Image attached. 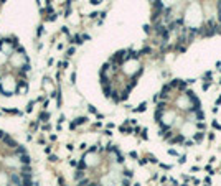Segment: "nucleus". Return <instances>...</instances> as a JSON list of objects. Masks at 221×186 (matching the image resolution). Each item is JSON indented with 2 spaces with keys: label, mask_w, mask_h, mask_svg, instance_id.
<instances>
[{
  "label": "nucleus",
  "mask_w": 221,
  "mask_h": 186,
  "mask_svg": "<svg viewBox=\"0 0 221 186\" xmlns=\"http://www.w3.org/2000/svg\"><path fill=\"white\" fill-rule=\"evenodd\" d=\"M97 15H101V13H97V12H92V13H91V15H89V17H91V18H96Z\"/></svg>",
  "instance_id": "e433bc0d"
},
{
  "label": "nucleus",
  "mask_w": 221,
  "mask_h": 186,
  "mask_svg": "<svg viewBox=\"0 0 221 186\" xmlns=\"http://www.w3.org/2000/svg\"><path fill=\"white\" fill-rule=\"evenodd\" d=\"M185 160H187V157H185V155H183V157H180V158H178V161H180V163H185Z\"/></svg>",
  "instance_id": "a19ab883"
},
{
  "label": "nucleus",
  "mask_w": 221,
  "mask_h": 186,
  "mask_svg": "<svg viewBox=\"0 0 221 186\" xmlns=\"http://www.w3.org/2000/svg\"><path fill=\"white\" fill-rule=\"evenodd\" d=\"M178 84H180V79H172V81H170V86H172V89H173V87L178 89Z\"/></svg>",
  "instance_id": "dca6fc26"
},
{
  "label": "nucleus",
  "mask_w": 221,
  "mask_h": 186,
  "mask_svg": "<svg viewBox=\"0 0 221 186\" xmlns=\"http://www.w3.org/2000/svg\"><path fill=\"white\" fill-rule=\"evenodd\" d=\"M3 143H7L8 147H12V148H17V147H18V145L15 143V140H12L8 135H5V137H3Z\"/></svg>",
  "instance_id": "7ed1b4c3"
},
{
  "label": "nucleus",
  "mask_w": 221,
  "mask_h": 186,
  "mask_svg": "<svg viewBox=\"0 0 221 186\" xmlns=\"http://www.w3.org/2000/svg\"><path fill=\"white\" fill-rule=\"evenodd\" d=\"M48 119H49V114L43 110L41 114H40V122H48Z\"/></svg>",
  "instance_id": "6e6552de"
},
{
  "label": "nucleus",
  "mask_w": 221,
  "mask_h": 186,
  "mask_svg": "<svg viewBox=\"0 0 221 186\" xmlns=\"http://www.w3.org/2000/svg\"><path fill=\"white\" fill-rule=\"evenodd\" d=\"M20 161L23 163V165H28V163L31 161V158H30V157H28V155L25 153V155H22V157H20Z\"/></svg>",
  "instance_id": "0eeeda50"
},
{
  "label": "nucleus",
  "mask_w": 221,
  "mask_h": 186,
  "mask_svg": "<svg viewBox=\"0 0 221 186\" xmlns=\"http://www.w3.org/2000/svg\"><path fill=\"white\" fill-rule=\"evenodd\" d=\"M69 40H71V43H76V44L83 43V36H81V35H76V36H73V38L69 36Z\"/></svg>",
  "instance_id": "39448f33"
},
{
  "label": "nucleus",
  "mask_w": 221,
  "mask_h": 186,
  "mask_svg": "<svg viewBox=\"0 0 221 186\" xmlns=\"http://www.w3.org/2000/svg\"><path fill=\"white\" fill-rule=\"evenodd\" d=\"M211 78H213V74H211V71L205 72V79H210V81H211Z\"/></svg>",
  "instance_id": "cd10ccee"
},
{
  "label": "nucleus",
  "mask_w": 221,
  "mask_h": 186,
  "mask_svg": "<svg viewBox=\"0 0 221 186\" xmlns=\"http://www.w3.org/2000/svg\"><path fill=\"white\" fill-rule=\"evenodd\" d=\"M219 104H221V96H219L218 99H216V106H219Z\"/></svg>",
  "instance_id": "09e8293b"
},
{
  "label": "nucleus",
  "mask_w": 221,
  "mask_h": 186,
  "mask_svg": "<svg viewBox=\"0 0 221 186\" xmlns=\"http://www.w3.org/2000/svg\"><path fill=\"white\" fill-rule=\"evenodd\" d=\"M129 155H130V157H132V158H137V153H135V152H130V153H129Z\"/></svg>",
  "instance_id": "49530a36"
},
{
  "label": "nucleus",
  "mask_w": 221,
  "mask_h": 186,
  "mask_svg": "<svg viewBox=\"0 0 221 186\" xmlns=\"http://www.w3.org/2000/svg\"><path fill=\"white\" fill-rule=\"evenodd\" d=\"M168 153H170V155H173V157H177V155H178V153H177V152H175V150H173V148H172V150H168Z\"/></svg>",
  "instance_id": "4c0bfd02"
},
{
  "label": "nucleus",
  "mask_w": 221,
  "mask_h": 186,
  "mask_svg": "<svg viewBox=\"0 0 221 186\" xmlns=\"http://www.w3.org/2000/svg\"><path fill=\"white\" fill-rule=\"evenodd\" d=\"M144 31H145V33H150V26L145 25V26H144Z\"/></svg>",
  "instance_id": "f704fd0d"
},
{
  "label": "nucleus",
  "mask_w": 221,
  "mask_h": 186,
  "mask_svg": "<svg viewBox=\"0 0 221 186\" xmlns=\"http://www.w3.org/2000/svg\"><path fill=\"white\" fill-rule=\"evenodd\" d=\"M139 53H140V54H147V53H152V49L150 48H144L142 51H139Z\"/></svg>",
  "instance_id": "a878e982"
},
{
  "label": "nucleus",
  "mask_w": 221,
  "mask_h": 186,
  "mask_svg": "<svg viewBox=\"0 0 221 186\" xmlns=\"http://www.w3.org/2000/svg\"><path fill=\"white\" fill-rule=\"evenodd\" d=\"M83 176H84V173H83L81 170H78V171H76V175H74V178H76V180H81Z\"/></svg>",
  "instance_id": "aec40b11"
},
{
  "label": "nucleus",
  "mask_w": 221,
  "mask_h": 186,
  "mask_svg": "<svg viewBox=\"0 0 221 186\" xmlns=\"http://www.w3.org/2000/svg\"><path fill=\"white\" fill-rule=\"evenodd\" d=\"M111 99H112L114 102H119V101H120V97L117 96V91H112V94H111Z\"/></svg>",
  "instance_id": "4468645a"
},
{
  "label": "nucleus",
  "mask_w": 221,
  "mask_h": 186,
  "mask_svg": "<svg viewBox=\"0 0 221 186\" xmlns=\"http://www.w3.org/2000/svg\"><path fill=\"white\" fill-rule=\"evenodd\" d=\"M37 33H38V36H41V33H43V26H38V30H37Z\"/></svg>",
  "instance_id": "473e14b6"
},
{
  "label": "nucleus",
  "mask_w": 221,
  "mask_h": 186,
  "mask_svg": "<svg viewBox=\"0 0 221 186\" xmlns=\"http://www.w3.org/2000/svg\"><path fill=\"white\" fill-rule=\"evenodd\" d=\"M203 138H205V132H196V133H193V140H195L196 143H200Z\"/></svg>",
  "instance_id": "20e7f679"
},
{
  "label": "nucleus",
  "mask_w": 221,
  "mask_h": 186,
  "mask_svg": "<svg viewBox=\"0 0 221 186\" xmlns=\"http://www.w3.org/2000/svg\"><path fill=\"white\" fill-rule=\"evenodd\" d=\"M23 171L25 173H30V166H23Z\"/></svg>",
  "instance_id": "de8ad7c7"
},
{
  "label": "nucleus",
  "mask_w": 221,
  "mask_h": 186,
  "mask_svg": "<svg viewBox=\"0 0 221 186\" xmlns=\"http://www.w3.org/2000/svg\"><path fill=\"white\" fill-rule=\"evenodd\" d=\"M88 186H99V184H96V183H91V184H88Z\"/></svg>",
  "instance_id": "3c124183"
},
{
  "label": "nucleus",
  "mask_w": 221,
  "mask_h": 186,
  "mask_svg": "<svg viewBox=\"0 0 221 186\" xmlns=\"http://www.w3.org/2000/svg\"><path fill=\"white\" fill-rule=\"evenodd\" d=\"M3 112H7V114H22L20 110H17V109H3Z\"/></svg>",
  "instance_id": "2eb2a0df"
},
{
  "label": "nucleus",
  "mask_w": 221,
  "mask_h": 186,
  "mask_svg": "<svg viewBox=\"0 0 221 186\" xmlns=\"http://www.w3.org/2000/svg\"><path fill=\"white\" fill-rule=\"evenodd\" d=\"M124 175L127 176V178H130V176H132V171H130V170H125V171H124Z\"/></svg>",
  "instance_id": "2f4dec72"
},
{
  "label": "nucleus",
  "mask_w": 221,
  "mask_h": 186,
  "mask_svg": "<svg viewBox=\"0 0 221 186\" xmlns=\"http://www.w3.org/2000/svg\"><path fill=\"white\" fill-rule=\"evenodd\" d=\"M187 86H188L187 81H180V84H178V91H185V92H187Z\"/></svg>",
  "instance_id": "1a4fd4ad"
},
{
  "label": "nucleus",
  "mask_w": 221,
  "mask_h": 186,
  "mask_svg": "<svg viewBox=\"0 0 221 186\" xmlns=\"http://www.w3.org/2000/svg\"><path fill=\"white\" fill-rule=\"evenodd\" d=\"M191 145H195V140H187L185 142V147H191Z\"/></svg>",
  "instance_id": "bb28decb"
},
{
  "label": "nucleus",
  "mask_w": 221,
  "mask_h": 186,
  "mask_svg": "<svg viewBox=\"0 0 221 186\" xmlns=\"http://www.w3.org/2000/svg\"><path fill=\"white\" fill-rule=\"evenodd\" d=\"M3 137H5V133H3V132H2V130H0V138H2V140H3Z\"/></svg>",
  "instance_id": "8fccbe9b"
},
{
  "label": "nucleus",
  "mask_w": 221,
  "mask_h": 186,
  "mask_svg": "<svg viewBox=\"0 0 221 186\" xmlns=\"http://www.w3.org/2000/svg\"><path fill=\"white\" fill-rule=\"evenodd\" d=\"M23 186H33V183H31V175L30 173H23V183H22Z\"/></svg>",
  "instance_id": "f03ea898"
},
{
  "label": "nucleus",
  "mask_w": 221,
  "mask_h": 186,
  "mask_svg": "<svg viewBox=\"0 0 221 186\" xmlns=\"http://www.w3.org/2000/svg\"><path fill=\"white\" fill-rule=\"evenodd\" d=\"M210 89V81L208 83H203V91H208Z\"/></svg>",
  "instance_id": "7c9ffc66"
},
{
  "label": "nucleus",
  "mask_w": 221,
  "mask_h": 186,
  "mask_svg": "<svg viewBox=\"0 0 221 186\" xmlns=\"http://www.w3.org/2000/svg\"><path fill=\"white\" fill-rule=\"evenodd\" d=\"M165 106H167L165 102H159V104H157V109H159V110H165V109H167Z\"/></svg>",
  "instance_id": "412c9836"
},
{
  "label": "nucleus",
  "mask_w": 221,
  "mask_h": 186,
  "mask_svg": "<svg viewBox=\"0 0 221 186\" xmlns=\"http://www.w3.org/2000/svg\"><path fill=\"white\" fill-rule=\"evenodd\" d=\"M49 161H58V157H55V155H51V157H49Z\"/></svg>",
  "instance_id": "58836bf2"
},
{
  "label": "nucleus",
  "mask_w": 221,
  "mask_h": 186,
  "mask_svg": "<svg viewBox=\"0 0 221 186\" xmlns=\"http://www.w3.org/2000/svg\"><path fill=\"white\" fill-rule=\"evenodd\" d=\"M66 54H68V56H73V54H74V48H73V46H71V48H68Z\"/></svg>",
  "instance_id": "b1692460"
},
{
  "label": "nucleus",
  "mask_w": 221,
  "mask_h": 186,
  "mask_svg": "<svg viewBox=\"0 0 221 186\" xmlns=\"http://www.w3.org/2000/svg\"><path fill=\"white\" fill-rule=\"evenodd\" d=\"M86 166H88V165H86V161H84V160H79V161H78V170L83 171V170H86Z\"/></svg>",
  "instance_id": "ddd939ff"
},
{
  "label": "nucleus",
  "mask_w": 221,
  "mask_h": 186,
  "mask_svg": "<svg viewBox=\"0 0 221 186\" xmlns=\"http://www.w3.org/2000/svg\"><path fill=\"white\" fill-rule=\"evenodd\" d=\"M37 127H38V122H35V124H31V129H33V130H37Z\"/></svg>",
  "instance_id": "a18cd8bd"
},
{
  "label": "nucleus",
  "mask_w": 221,
  "mask_h": 186,
  "mask_svg": "<svg viewBox=\"0 0 221 186\" xmlns=\"http://www.w3.org/2000/svg\"><path fill=\"white\" fill-rule=\"evenodd\" d=\"M142 138H144V140H147V130H145V129L142 130Z\"/></svg>",
  "instance_id": "72a5a7b5"
},
{
  "label": "nucleus",
  "mask_w": 221,
  "mask_h": 186,
  "mask_svg": "<svg viewBox=\"0 0 221 186\" xmlns=\"http://www.w3.org/2000/svg\"><path fill=\"white\" fill-rule=\"evenodd\" d=\"M76 83V72H71V84Z\"/></svg>",
  "instance_id": "c756f323"
},
{
  "label": "nucleus",
  "mask_w": 221,
  "mask_h": 186,
  "mask_svg": "<svg viewBox=\"0 0 221 186\" xmlns=\"http://www.w3.org/2000/svg\"><path fill=\"white\" fill-rule=\"evenodd\" d=\"M195 115H196V119H198V120H200V122H201L203 119H205V114H203V112H201V110H198V112H195Z\"/></svg>",
  "instance_id": "f3484780"
},
{
  "label": "nucleus",
  "mask_w": 221,
  "mask_h": 186,
  "mask_svg": "<svg viewBox=\"0 0 221 186\" xmlns=\"http://www.w3.org/2000/svg\"><path fill=\"white\" fill-rule=\"evenodd\" d=\"M216 10H221V0L216 2Z\"/></svg>",
  "instance_id": "c9c22d12"
},
{
  "label": "nucleus",
  "mask_w": 221,
  "mask_h": 186,
  "mask_svg": "<svg viewBox=\"0 0 221 186\" xmlns=\"http://www.w3.org/2000/svg\"><path fill=\"white\" fill-rule=\"evenodd\" d=\"M69 165H71V166H78V161H76V160H71Z\"/></svg>",
  "instance_id": "ea45409f"
},
{
  "label": "nucleus",
  "mask_w": 221,
  "mask_h": 186,
  "mask_svg": "<svg viewBox=\"0 0 221 186\" xmlns=\"http://www.w3.org/2000/svg\"><path fill=\"white\" fill-rule=\"evenodd\" d=\"M12 181H15L17 184H22V180H20L18 175H12Z\"/></svg>",
  "instance_id": "a211bd4d"
},
{
  "label": "nucleus",
  "mask_w": 221,
  "mask_h": 186,
  "mask_svg": "<svg viewBox=\"0 0 221 186\" xmlns=\"http://www.w3.org/2000/svg\"><path fill=\"white\" fill-rule=\"evenodd\" d=\"M127 97H129V91H124L122 96H120V101H127Z\"/></svg>",
  "instance_id": "4be33fe9"
},
{
  "label": "nucleus",
  "mask_w": 221,
  "mask_h": 186,
  "mask_svg": "<svg viewBox=\"0 0 221 186\" xmlns=\"http://www.w3.org/2000/svg\"><path fill=\"white\" fill-rule=\"evenodd\" d=\"M49 2H51V0H48V3H49Z\"/></svg>",
  "instance_id": "603ef678"
},
{
  "label": "nucleus",
  "mask_w": 221,
  "mask_h": 186,
  "mask_svg": "<svg viewBox=\"0 0 221 186\" xmlns=\"http://www.w3.org/2000/svg\"><path fill=\"white\" fill-rule=\"evenodd\" d=\"M86 184H88V180H83V181L79 183V186H86Z\"/></svg>",
  "instance_id": "37998d69"
},
{
  "label": "nucleus",
  "mask_w": 221,
  "mask_h": 186,
  "mask_svg": "<svg viewBox=\"0 0 221 186\" xmlns=\"http://www.w3.org/2000/svg\"><path fill=\"white\" fill-rule=\"evenodd\" d=\"M196 127H198V129H200V132H203V130H205V129H206V125H205V122H198V124H196Z\"/></svg>",
  "instance_id": "6ab92c4d"
},
{
  "label": "nucleus",
  "mask_w": 221,
  "mask_h": 186,
  "mask_svg": "<svg viewBox=\"0 0 221 186\" xmlns=\"http://www.w3.org/2000/svg\"><path fill=\"white\" fill-rule=\"evenodd\" d=\"M76 127H78V125H76V122H71V124H69V129H76Z\"/></svg>",
  "instance_id": "79ce46f5"
},
{
  "label": "nucleus",
  "mask_w": 221,
  "mask_h": 186,
  "mask_svg": "<svg viewBox=\"0 0 221 186\" xmlns=\"http://www.w3.org/2000/svg\"><path fill=\"white\" fill-rule=\"evenodd\" d=\"M15 152H17V155H25V153H26L25 147H22V145H18V147L15 148Z\"/></svg>",
  "instance_id": "9b49d317"
},
{
  "label": "nucleus",
  "mask_w": 221,
  "mask_h": 186,
  "mask_svg": "<svg viewBox=\"0 0 221 186\" xmlns=\"http://www.w3.org/2000/svg\"><path fill=\"white\" fill-rule=\"evenodd\" d=\"M33 104H35L33 101H31V102H28V106H26V112H31V109H33Z\"/></svg>",
  "instance_id": "393cba45"
},
{
  "label": "nucleus",
  "mask_w": 221,
  "mask_h": 186,
  "mask_svg": "<svg viewBox=\"0 0 221 186\" xmlns=\"http://www.w3.org/2000/svg\"><path fill=\"white\" fill-rule=\"evenodd\" d=\"M211 125H213V129H216V130H221V125H219L216 120H213V124H211Z\"/></svg>",
  "instance_id": "5701e85b"
},
{
  "label": "nucleus",
  "mask_w": 221,
  "mask_h": 186,
  "mask_svg": "<svg viewBox=\"0 0 221 186\" xmlns=\"http://www.w3.org/2000/svg\"><path fill=\"white\" fill-rule=\"evenodd\" d=\"M91 3L92 5H97V3H101V0H91Z\"/></svg>",
  "instance_id": "c03bdc74"
},
{
  "label": "nucleus",
  "mask_w": 221,
  "mask_h": 186,
  "mask_svg": "<svg viewBox=\"0 0 221 186\" xmlns=\"http://www.w3.org/2000/svg\"><path fill=\"white\" fill-rule=\"evenodd\" d=\"M162 117H163V110H159V109H157L155 110V120L159 122V124L162 122Z\"/></svg>",
  "instance_id": "423d86ee"
},
{
  "label": "nucleus",
  "mask_w": 221,
  "mask_h": 186,
  "mask_svg": "<svg viewBox=\"0 0 221 186\" xmlns=\"http://www.w3.org/2000/svg\"><path fill=\"white\" fill-rule=\"evenodd\" d=\"M88 109H89V112H92V114H97V110H96L94 106H88Z\"/></svg>",
  "instance_id": "c85d7f7f"
},
{
  "label": "nucleus",
  "mask_w": 221,
  "mask_h": 186,
  "mask_svg": "<svg viewBox=\"0 0 221 186\" xmlns=\"http://www.w3.org/2000/svg\"><path fill=\"white\" fill-rule=\"evenodd\" d=\"M145 109H147V104H145V102H142L139 107H135V109H134V112H144Z\"/></svg>",
  "instance_id": "9d476101"
},
{
  "label": "nucleus",
  "mask_w": 221,
  "mask_h": 186,
  "mask_svg": "<svg viewBox=\"0 0 221 186\" xmlns=\"http://www.w3.org/2000/svg\"><path fill=\"white\" fill-rule=\"evenodd\" d=\"M88 122V117H78L76 119V125H83V124H86Z\"/></svg>",
  "instance_id": "f8f14e48"
},
{
  "label": "nucleus",
  "mask_w": 221,
  "mask_h": 186,
  "mask_svg": "<svg viewBox=\"0 0 221 186\" xmlns=\"http://www.w3.org/2000/svg\"><path fill=\"white\" fill-rule=\"evenodd\" d=\"M168 142L172 143V145H173V143H185V137H183L182 133H177L175 137H172V138H170Z\"/></svg>",
  "instance_id": "f257e3e1"
}]
</instances>
